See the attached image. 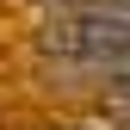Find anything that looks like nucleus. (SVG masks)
I'll return each instance as SVG.
<instances>
[{"mask_svg":"<svg viewBox=\"0 0 130 130\" xmlns=\"http://www.w3.org/2000/svg\"><path fill=\"white\" fill-rule=\"evenodd\" d=\"M56 6H68V0H56Z\"/></svg>","mask_w":130,"mask_h":130,"instance_id":"2","label":"nucleus"},{"mask_svg":"<svg viewBox=\"0 0 130 130\" xmlns=\"http://www.w3.org/2000/svg\"><path fill=\"white\" fill-rule=\"evenodd\" d=\"M74 130H105V124H74ZM111 130H118V124H111Z\"/></svg>","mask_w":130,"mask_h":130,"instance_id":"1","label":"nucleus"}]
</instances>
